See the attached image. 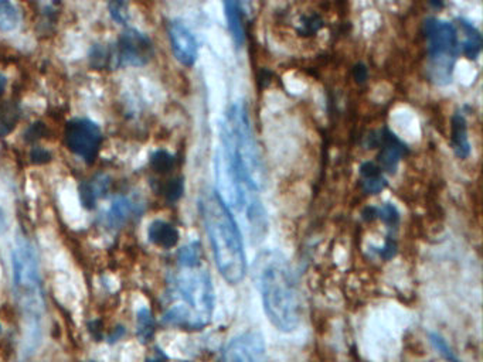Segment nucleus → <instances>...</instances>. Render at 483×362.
<instances>
[{
	"mask_svg": "<svg viewBox=\"0 0 483 362\" xmlns=\"http://www.w3.org/2000/svg\"><path fill=\"white\" fill-rule=\"evenodd\" d=\"M263 166L244 101L233 102L220 125L215 155L217 194L237 211L247 223L254 242H261L268 233V218L261 201Z\"/></svg>",
	"mask_w": 483,
	"mask_h": 362,
	"instance_id": "nucleus-1",
	"label": "nucleus"
},
{
	"mask_svg": "<svg viewBox=\"0 0 483 362\" xmlns=\"http://www.w3.org/2000/svg\"><path fill=\"white\" fill-rule=\"evenodd\" d=\"M255 278L271 324L282 333L296 330L302 319V294L289 260L278 251L261 252L255 259Z\"/></svg>",
	"mask_w": 483,
	"mask_h": 362,
	"instance_id": "nucleus-2",
	"label": "nucleus"
},
{
	"mask_svg": "<svg viewBox=\"0 0 483 362\" xmlns=\"http://www.w3.org/2000/svg\"><path fill=\"white\" fill-rule=\"evenodd\" d=\"M200 207L220 275L230 285L241 283L247 274V256L233 212L215 191L206 196Z\"/></svg>",
	"mask_w": 483,
	"mask_h": 362,
	"instance_id": "nucleus-3",
	"label": "nucleus"
},
{
	"mask_svg": "<svg viewBox=\"0 0 483 362\" xmlns=\"http://www.w3.org/2000/svg\"><path fill=\"white\" fill-rule=\"evenodd\" d=\"M174 282L179 303L171 306L164 322L183 329H203L214 311V289L210 274L199 267H183Z\"/></svg>",
	"mask_w": 483,
	"mask_h": 362,
	"instance_id": "nucleus-4",
	"label": "nucleus"
},
{
	"mask_svg": "<svg viewBox=\"0 0 483 362\" xmlns=\"http://www.w3.org/2000/svg\"><path fill=\"white\" fill-rule=\"evenodd\" d=\"M13 288L16 299L27 323V336L37 345L38 331L44 314V297L41 290V278L37 255L24 238H19L12 252Z\"/></svg>",
	"mask_w": 483,
	"mask_h": 362,
	"instance_id": "nucleus-5",
	"label": "nucleus"
},
{
	"mask_svg": "<svg viewBox=\"0 0 483 362\" xmlns=\"http://www.w3.org/2000/svg\"><path fill=\"white\" fill-rule=\"evenodd\" d=\"M424 34L428 45L429 77L438 85H448L459 54L457 27L445 20L429 17L424 22Z\"/></svg>",
	"mask_w": 483,
	"mask_h": 362,
	"instance_id": "nucleus-6",
	"label": "nucleus"
},
{
	"mask_svg": "<svg viewBox=\"0 0 483 362\" xmlns=\"http://www.w3.org/2000/svg\"><path fill=\"white\" fill-rule=\"evenodd\" d=\"M66 143L68 149L86 163H93L98 156L102 133L98 125L88 119H72L66 126Z\"/></svg>",
	"mask_w": 483,
	"mask_h": 362,
	"instance_id": "nucleus-7",
	"label": "nucleus"
},
{
	"mask_svg": "<svg viewBox=\"0 0 483 362\" xmlns=\"http://www.w3.org/2000/svg\"><path fill=\"white\" fill-rule=\"evenodd\" d=\"M267 345L263 336L250 330L234 337L223 352L222 362H267Z\"/></svg>",
	"mask_w": 483,
	"mask_h": 362,
	"instance_id": "nucleus-8",
	"label": "nucleus"
},
{
	"mask_svg": "<svg viewBox=\"0 0 483 362\" xmlns=\"http://www.w3.org/2000/svg\"><path fill=\"white\" fill-rule=\"evenodd\" d=\"M153 56L152 41L144 33L125 30L116 44V58L122 65L141 67L149 63Z\"/></svg>",
	"mask_w": 483,
	"mask_h": 362,
	"instance_id": "nucleus-9",
	"label": "nucleus"
},
{
	"mask_svg": "<svg viewBox=\"0 0 483 362\" xmlns=\"http://www.w3.org/2000/svg\"><path fill=\"white\" fill-rule=\"evenodd\" d=\"M169 38L176 60L192 67L199 57V44L194 34L182 22L173 20L169 23Z\"/></svg>",
	"mask_w": 483,
	"mask_h": 362,
	"instance_id": "nucleus-10",
	"label": "nucleus"
},
{
	"mask_svg": "<svg viewBox=\"0 0 483 362\" xmlns=\"http://www.w3.org/2000/svg\"><path fill=\"white\" fill-rule=\"evenodd\" d=\"M376 141L370 146H381L378 153L380 170H385L390 174H394L399 167V163L404 155V145L400 142L397 136H394L388 130L378 132V136H374Z\"/></svg>",
	"mask_w": 483,
	"mask_h": 362,
	"instance_id": "nucleus-11",
	"label": "nucleus"
},
{
	"mask_svg": "<svg viewBox=\"0 0 483 362\" xmlns=\"http://www.w3.org/2000/svg\"><path fill=\"white\" fill-rule=\"evenodd\" d=\"M148 237L152 244L159 248L170 249L179 242V231L166 221H153L148 230Z\"/></svg>",
	"mask_w": 483,
	"mask_h": 362,
	"instance_id": "nucleus-12",
	"label": "nucleus"
},
{
	"mask_svg": "<svg viewBox=\"0 0 483 362\" xmlns=\"http://www.w3.org/2000/svg\"><path fill=\"white\" fill-rule=\"evenodd\" d=\"M451 143L455 155L459 159H466L470 155V143L468 138V125L462 113H455L451 125Z\"/></svg>",
	"mask_w": 483,
	"mask_h": 362,
	"instance_id": "nucleus-13",
	"label": "nucleus"
},
{
	"mask_svg": "<svg viewBox=\"0 0 483 362\" xmlns=\"http://www.w3.org/2000/svg\"><path fill=\"white\" fill-rule=\"evenodd\" d=\"M457 31H461L463 41H462V53L469 60H476L482 50V37L477 29L470 24L469 22L459 19L458 20V29Z\"/></svg>",
	"mask_w": 483,
	"mask_h": 362,
	"instance_id": "nucleus-14",
	"label": "nucleus"
},
{
	"mask_svg": "<svg viewBox=\"0 0 483 362\" xmlns=\"http://www.w3.org/2000/svg\"><path fill=\"white\" fill-rule=\"evenodd\" d=\"M224 13L227 19V26L230 30V34L233 37L234 44L237 47H243L245 41V33H244V23L241 16V8L237 2H226L224 3Z\"/></svg>",
	"mask_w": 483,
	"mask_h": 362,
	"instance_id": "nucleus-15",
	"label": "nucleus"
},
{
	"mask_svg": "<svg viewBox=\"0 0 483 362\" xmlns=\"http://www.w3.org/2000/svg\"><path fill=\"white\" fill-rule=\"evenodd\" d=\"M360 174L363 177V190L367 194H378L387 186V181L381 175L380 167L371 162L362 164Z\"/></svg>",
	"mask_w": 483,
	"mask_h": 362,
	"instance_id": "nucleus-16",
	"label": "nucleus"
},
{
	"mask_svg": "<svg viewBox=\"0 0 483 362\" xmlns=\"http://www.w3.org/2000/svg\"><path fill=\"white\" fill-rule=\"evenodd\" d=\"M19 119V109L15 104H3L0 105V136L9 134Z\"/></svg>",
	"mask_w": 483,
	"mask_h": 362,
	"instance_id": "nucleus-17",
	"label": "nucleus"
},
{
	"mask_svg": "<svg viewBox=\"0 0 483 362\" xmlns=\"http://www.w3.org/2000/svg\"><path fill=\"white\" fill-rule=\"evenodd\" d=\"M19 24L17 9L5 0H0V31H12Z\"/></svg>",
	"mask_w": 483,
	"mask_h": 362,
	"instance_id": "nucleus-18",
	"label": "nucleus"
},
{
	"mask_svg": "<svg viewBox=\"0 0 483 362\" xmlns=\"http://www.w3.org/2000/svg\"><path fill=\"white\" fill-rule=\"evenodd\" d=\"M153 331H155V320L152 317V313L148 308H142L138 313V319H137V334L142 343H146V341H151Z\"/></svg>",
	"mask_w": 483,
	"mask_h": 362,
	"instance_id": "nucleus-19",
	"label": "nucleus"
},
{
	"mask_svg": "<svg viewBox=\"0 0 483 362\" xmlns=\"http://www.w3.org/2000/svg\"><path fill=\"white\" fill-rule=\"evenodd\" d=\"M179 263L182 267H199L201 265V245L192 242L181 249Z\"/></svg>",
	"mask_w": 483,
	"mask_h": 362,
	"instance_id": "nucleus-20",
	"label": "nucleus"
},
{
	"mask_svg": "<svg viewBox=\"0 0 483 362\" xmlns=\"http://www.w3.org/2000/svg\"><path fill=\"white\" fill-rule=\"evenodd\" d=\"M130 211V203L128 198H118L114 201L111 210H109V214H108V221L111 223V226H118L121 225L128 214Z\"/></svg>",
	"mask_w": 483,
	"mask_h": 362,
	"instance_id": "nucleus-21",
	"label": "nucleus"
},
{
	"mask_svg": "<svg viewBox=\"0 0 483 362\" xmlns=\"http://www.w3.org/2000/svg\"><path fill=\"white\" fill-rule=\"evenodd\" d=\"M151 166L156 173H169L174 166V157L164 150H158L151 159Z\"/></svg>",
	"mask_w": 483,
	"mask_h": 362,
	"instance_id": "nucleus-22",
	"label": "nucleus"
},
{
	"mask_svg": "<svg viewBox=\"0 0 483 362\" xmlns=\"http://www.w3.org/2000/svg\"><path fill=\"white\" fill-rule=\"evenodd\" d=\"M429 340H431V344L434 345V348L441 354L448 362H461L457 355L454 354V351L450 348V345L447 344V341L441 337V336H438V334H429Z\"/></svg>",
	"mask_w": 483,
	"mask_h": 362,
	"instance_id": "nucleus-23",
	"label": "nucleus"
},
{
	"mask_svg": "<svg viewBox=\"0 0 483 362\" xmlns=\"http://www.w3.org/2000/svg\"><path fill=\"white\" fill-rule=\"evenodd\" d=\"M185 184L182 178H171L163 189V194L169 201H178L183 196Z\"/></svg>",
	"mask_w": 483,
	"mask_h": 362,
	"instance_id": "nucleus-24",
	"label": "nucleus"
},
{
	"mask_svg": "<svg viewBox=\"0 0 483 362\" xmlns=\"http://www.w3.org/2000/svg\"><path fill=\"white\" fill-rule=\"evenodd\" d=\"M374 215L383 219L388 225H395L400 219L399 211L392 204H385L381 208H374Z\"/></svg>",
	"mask_w": 483,
	"mask_h": 362,
	"instance_id": "nucleus-25",
	"label": "nucleus"
},
{
	"mask_svg": "<svg viewBox=\"0 0 483 362\" xmlns=\"http://www.w3.org/2000/svg\"><path fill=\"white\" fill-rule=\"evenodd\" d=\"M79 200L82 203V205L88 210H93L95 207V201H97V193L94 191L93 184L90 183H82L79 184Z\"/></svg>",
	"mask_w": 483,
	"mask_h": 362,
	"instance_id": "nucleus-26",
	"label": "nucleus"
},
{
	"mask_svg": "<svg viewBox=\"0 0 483 362\" xmlns=\"http://www.w3.org/2000/svg\"><path fill=\"white\" fill-rule=\"evenodd\" d=\"M321 27H322V20H321V17L316 16V15H312V16H307V17H305V19L302 20L299 31H300L302 34H307V36H309V34L316 33Z\"/></svg>",
	"mask_w": 483,
	"mask_h": 362,
	"instance_id": "nucleus-27",
	"label": "nucleus"
},
{
	"mask_svg": "<svg viewBox=\"0 0 483 362\" xmlns=\"http://www.w3.org/2000/svg\"><path fill=\"white\" fill-rule=\"evenodd\" d=\"M109 12H111L112 19L116 20L119 24H126V22L129 20L126 3H122V2L111 3V5H109Z\"/></svg>",
	"mask_w": 483,
	"mask_h": 362,
	"instance_id": "nucleus-28",
	"label": "nucleus"
},
{
	"mask_svg": "<svg viewBox=\"0 0 483 362\" xmlns=\"http://www.w3.org/2000/svg\"><path fill=\"white\" fill-rule=\"evenodd\" d=\"M30 159L33 163L36 164H44V163H47L50 162L52 159V155L46 150V149H43V148H34L30 153Z\"/></svg>",
	"mask_w": 483,
	"mask_h": 362,
	"instance_id": "nucleus-29",
	"label": "nucleus"
},
{
	"mask_svg": "<svg viewBox=\"0 0 483 362\" xmlns=\"http://www.w3.org/2000/svg\"><path fill=\"white\" fill-rule=\"evenodd\" d=\"M43 133H44L43 123H34L27 132V141H34L37 138H41Z\"/></svg>",
	"mask_w": 483,
	"mask_h": 362,
	"instance_id": "nucleus-30",
	"label": "nucleus"
},
{
	"mask_svg": "<svg viewBox=\"0 0 483 362\" xmlns=\"http://www.w3.org/2000/svg\"><path fill=\"white\" fill-rule=\"evenodd\" d=\"M353 75H355V79L358 82H365L367 79V75H369V71L366 68V65L363 64H358L355 68H353Z\"/></svg>",
	"mask_w": 483,
	"mask_h": 362,
	"instance_id": "nucleus-31",
	"label": "nucleus"
},
{
	"mask_svg": "<svg viewBox=\"0 0 483 362\" xmlns=\"http://www.w3.org/2000/svg\"><path fill=\"white\" fill-rule=\"evenodd\" d=\"M394 253H395V245H394L391 241H388V242L381 248V251H380V255H381L383 258H385V259L391 258Z\"/></svg>",
	"mask_w": 483,
	"mask_h": 362,
	"instance_id": "nucleus-32",
	"label": "nucleus"
},
{
	"mask_svg": "<svg viewBox=\"0 0 483 362\" xmlns=\"http://www.w3.org/2000/svg\"><path fill=\"white\" fill-rule=\"evenodd\" d=\"M8 231V218L3 212V210L0 208V235L5 234Z\"/></svg>",
	"mask_w": 483,
	"mask_h": 362,
	"instance_id": "nucleus-33",
	"label": "nucleus"
},
{
	"mask_svg": "<svg viewBox=\"0 0 483 362\" xmlns=\"http://www.w3.org/2000/svg\"><path fill=\"white\" fill-rule=\"evenodd\" d=\"M5 88H6V78L0 74V97H2Z\"/></svg>",
	"mask_w": 483,
	"mask_h": 362,
	"instance_id": "nucleus-34",
	"label": "nucleus"
},
{
	"mask_svg": "<svg viewBox=\"0 0 483 362\" xmlns=\"http://www.w3.org/2000/svg\"><path fill=\"white\" fill-rule=\"evenodd\" d=\"M146 362H164V361H162V359H159V358H151V359H148Z\"/></svg>",
	"mask_w": 483,
	"mask_h": 362,
	"instance_id": "nucleus-35",
	"label": "nucleus"
}]
</instances>
